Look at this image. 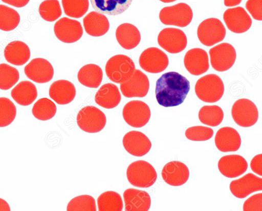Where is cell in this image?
<instances>
[{"instance_id":"27","label":"cell","mask_w":262,"mask_h":211,"mask_svg":"<svg viewBox=\"0 0 262 211\" xmlns=\"http://www.w3.org/2000/svg\"><path fill=\"white\" fill-rule=\"evenodd\" d=\"M29 47L21 41H13L8 44L4 50V56L6 60L16 66H22L26 63L30 57Z\"/></svg>"},{"instance_id":"7","label":"cell","mask_w":262,"mask_h":211,"mask_svg":"<svg viewBox=\"0 0 262 211\" xmlns=\"http://www.w3.org/2000/svg\"><path fill=\"white\" fill-rule=\"evenodd\" d=\"M226 33L223 24L216 18L205 19L199 25L197 30L199 40L206 46H212L222 41Z\"/></svg>"},{"instance_id":"2","label":"cell","mask_w":262,"mask_h":211,"mask_svg":"<svg viewBox=\"0 0 262 211\" xmlns=\"http://www.w3.org/2000/svg\"><path fill=\"white\" fill-rule=\"evenodd\" d=\"M195 92L198 97L206 102L219 101L224 93V85L217 75L210 74L201 77L195 85Z\"/></svg>"},{"instance_id":"20","label":"cell","mask_w":262,"mask_h":211,"mask_svg":"<svg viewBox=\"0 0 262 211\" xmlns=\"http://www.w3.org/2000/svg\"><path fill=\"white\" fill-rule=\"evenodd\" d=\"M164 181L171 186H180L185 183L189 177L188 167L179 161H170L165 165L162 171Z\"/></svg>"},{"instance_id":"39","label":"cell","mask_w":262,"mask_h":211,"mask_svg":"<svg viewBox=\"0 0 262 211\" xmlns=\"http://www.w3.org/2000/svg\"><path fill=\"white\" fill-rule=\"evenodd\" d=\"M16 115L14 104L8 98L0 97V127L10 124Z\"/></svg>"},{"instance_id":"38","label":"cell","mask_w":262,"mask_h":211,"mask_svg":"<svg viewBox=\"0 0 262 211\" xmlns=\"http://www.w3.org/2000/svg\"><path fill=\"white\" fill-rule=\"evenodd\" d=\"M39 13L40 16L48 22H53L62 14L61 9L58 0H45L39 5Z\"/></svg>"},{"instance_id":"24","label":"cell","mask_w":262,"mask_h":211,"mask_svg":"<svg viewBox=\"0 0 262 211\" xmlns=\"http://www.w3.org/2000/svg\"><path fill=\"white\" fill-rule=\"evenodd\" d=\"M49 93L50 97L57 103L66 104L74 99L76 89L71 82L67 80H58L51 84Z\"/></svg>"},{"instance_id":"25","label":"cell","mask_w":262,"mask_h":211,"mask_svg":"<svg viewBox=\"0 0 262 211\" xmlns=\"http://www.w3.org/2000/svg\"><path fill=\"white\" fill-rule=\"evenodd\" d=\"M85 32L90 35L99 37L109 30L110 23L106 16L96 11H92L83 19Z\"/></svg>"},{"instance_id":"34","label":"cell","mask_w":262,"mask_h":211,"mask_svg":"<svg viewBox=\"0 0 262 211\" xmlns=\"http://www.w3.org/2000/svg\"><path fill=\"white\" fill-rule=\"evenodd\" d=\"M56 110V106L52 100L47 98H42L35 103L32 112L36 118L47 120L55 116Z\"/></svg>"},{"instance_id":"21","label":"cell","mask_w":262,"mask_h":211,"mask_svg":"<svg viewBox=\"0 0 262 211\" xmlns=\"http://www.w3.org/2000/svg\"><path fill=\"white\" fill-rule=\"evenodd\" d=\"M218 168L222 174L228 178H235L243 174L247 170L246 159L238 155L222 157L219 161Z\"/></svg>"},{"instance_id":"1","label":"cell","mask_w":262,"mask_h":211,"mask_svg":"<svg viewBox=\"0 0 262 211\" xmlns=\"http://www.w3.org/2000/svg\"><path fill=\"white\" fill-rule=\"evenodd\" d=\"M190 88L189 81L181 74L173 71L165 73L156 81L157 101L164 107L179 106L184 101Z\"/></svg>"},{"instance_id":"9","label":"cell","mask_w":262,"mask_h":211,"mask_svg":"<svg viewBox=\"0 0 262 211\" xmlns=\"http://www.w3.org/2000/svg\"><path fill=\"white\" fill-rule=\"evenodd\" d=\"M209 54L212 68L219 72L226 71L231 68L236 58L234 48L227 43L220 44L211 48Z\"/></svg>"},{"instance_id":"28","label":"cell","mask_w":262,"mask_h":211,"mask_svg":"<svg viewBox=\"0 0 262 211\" xmlns=\"http://www.w3.org/2000/svg\"><path fill=\"white\" fill-rule=\"evenodd\" d=\"M121 99V94L118 87L111 83L102 85L95 96L96 103L105 109L115 108L120 103Z\"/></svg>"},{"instance_id":"46","label":"cell","mask_w":262,"mask_h":211,"mask_svg":"<svg viewBox=\"0 0 262 211\" xmlns=\"http://www.w3.org/2000/svg\"><path fill=\"white\" fill-rule=\"evenodd\" d=\"M242 0H224V5L227 7H233L239 4Z\"/></svg>"},{"instance_id":"5","label":"cell","mask_w":262,"mask_h":211,"mask_svg":"<svg viewBox=\"0 0 262 211\" xmlns=\"http://www.w3.org/2000/svg\"><path fill=\"white\" fill-rule=\"evenodd\" d=\"M193 17L191 7L184 3H178L162 8L159 13V19L164 25L180 27L188 26Z\"/></svg>"},{"instance_id":"12","label":"cell","mask_w":262,"mask_h":211,"mask_svg":"<svg viewBox=\"0 0 262 211\" xmlns=\"http://www.w3.org/2000/svg\"><path fill=\"white\" fill-rule=\"evenodd\" d=\"M141 68L151 73H158L163 71L168 65L167 55L161 50L156 47L145 49L140 55L139 60Z\"/></svg>"},{"instance_id":"19","label":"cell","mask_w":262,"mask_h":211,"mask_svg":"<svg viewBox=\"0 0 262 211\" xmlns=\"http://www.w3.org/2000/svg\"><path fill=\"white\" fill-rule=\"evenodd\" d=\"M184 64L187 70L193 75H201L209 68L207 53L201 48L188 50L184 56Z\"/></svg>"},{"instance_id":"40","label":"cell","mask_w":262,"mask_h":211,"mask_svg":"<svg viewBox=\"0 0 262 211\" xmlns=\"http://www.w3.org/2000/svg\"><path fill=\"white\" fill-rule=\"evenodd\" d=\"M67 210L95 211L96 207L95 199L87 195L76 197L69 202Z\"/></svg>"},{"instance_id":"14","label":"cell","mask_w":262,"mask_h":211,"mask_svg":"<svg viewBox=\"0 0 262 211\" xmlns=\"http://www.w3.org/2000/svg\"><path fill=\"white\" fill-rule=\"evenodd\" d=\"M54 31L59 40L69 44L78 41L83 34L80 23L66 17L60 18L55 24Z\"/></svg>"},{"instance_id":"30","label":"cell","mask_w":262,"mask_h":211,"mask_svg":"<svg viewBox=\"0 0 262 211\" xmlns=\"http://www.w3.org/2000/svg\"><path fill=\"white\" fill-rule=\"evenodd\" d=\"M11 95L19 104H31L37 97V91L34 84L29 81H22L11 91Z\"/></svg>"},{"instance_id":"47","label":"cell","mask_w":262,"mask_h":211,"mask_svg":"<svg viewBox=\"0 0 262 211\" xmlns=\"http://www.w3.org/2000/svg\"><path fill=\"white\" fill-rule=\"evenodd\" d=\"M0 210H10V207L8 203L1 198H0Z\"/></svg>"},{"instance_id":"15","label":"cell","mask_w":262,"mask_h":211,"mask_svg":"<svg viewBox=\"0 0 262 211\" xmlns=\"http://www.w3.org/2000/svg\"><path fill=\"white\" fill-rule=\"evenodd\" d=\"M223 18L227 28L235 33H244L252 25L251 18L241 7L227 9L224 13Z\"/></svg>"},{"instance_id":"8","label":"cell","mask_w":262,"mask_h":211,"mask_svg":"<svg viewBox=\"0 0 262 211\" xmlns=\"http://www.w3.org/2000/svg\"><path fill=\"white\" fill-rule=\"evenodd\" d=\"M231 114L233 120L238 125L250 127L257 122L258 111L251 100L242 98L236 100L233 104Z\"/></svg>"},{"instance_id":"3","label":"cell","mask_w":262,"mask_h":211,"mask_svg":"<svg viewBox=\"0 0 262 211\" xmlns=\"http://www.w3.org/2000/svg\"><path fill=\"white\" fill-rule=\"evenodd\" d=\"M126 176L133 186L147 188L152 186L157 178V174L151 164L144 160L132 163L127 167Z\"/></svg>"},{"instance_id":"41","label":"cell","mask_w":262,"mask_h":211,"mask_svg":"<svg viewBox=\"0 0 262 211\" xmlns=\"http://www.w3.org/2000/svg\"><path fill=\"white\" fill-rule=\"evenodd\" d=\"M212 129L204 126H194L187 129L185 131V136L187 139L192 141H201L210 139L213 135Z\"/></svg>"},{"instance_id":"16","label":"cell","mask_w":262,"mask_h":211,"mask_svg":"<svg viewBox=\"0 0 262 211\" xmlns=\"http://www.w3.org/2000/svg\"><path fill=\"white\" fill-rule=\"evenodd\" d=\"M26 75L31 80L39 83L50 81L54 75L51 63L42 58L33 59L24 69Z\"/></svg>"},{"instance_id":"31","label":"cell","mask_w":262,"mask_h":211,"mask_svg":"<svg viewBox=\"0 0 262 211\" xmlns=\"http://www.w3.org/2000/svg\"><path fill=\"white\" fill-rule=\"evenodd\" d=\"M77 78L82 85L89 88H97L102 80L103 72L99 66L88 64L79 70Z\"/></svg>"},{"instance_id":"36","label":"cell","mask_w":262,"mask_h":211,"mask_svg":"<svg viewBox=\"0 0 262 211\" xmlns=\"http://www.w3.org/2000/svg\"><path fill=\"white\" fill-rule=\"evenodd\" d=\"M61 2L65 14L76 18L83 16L89 7V0H62Z\"/></svg>"},{"instance_id":"44","label":"cell","mask_w":262,"mask_h":211,"mask_svg":"<svg viewBox=\"0 0 262 211\" xmlns=\"http://www.w3.org/2000/svg\"><path fill=\"white\" fill-rule=\"evenodd\" d=\"M262 154L255 156L251 160L250 166L252 170L256 174L262 175Z\"/></svg>"},{"instance_id":"42","label":"cell","mask_w":262,"mask_h":211,"mask_svg":"<svg viewBox=\"0 0 262 211\" xmlns=\"http://www.w3.org/2000/svg\"><path fill=\"white\" fill-rule=\"evenodd\" d=\"M244 211H261L262 194H257L249 198L244 203Z\"/></svg>"},{"instance_id":"37","label":"cell","mask_w":262,"mask_h":211,"mask_svg":"<svg viewBox=\"0 0 262 211\" xmlns=\"http://www.w3.org/2000/svg\"><path fill=\"white\" fill-rule=\"evenodd\" d=\"M18 71L6 64H0V89L7 90L19 80Z\"/></svg>"},{"instance_id":"48","label":"cell","mask_w":262,"mask_h":211,"mask_svg":"<svg viewBox=\"0 0 262 211\" xmlns=\"http://www.w3.org/2000/svg\"><path fill=\"white\" fill-rule=\"evenodd\" d=\"M162 2L165 3H171L173 2L176 1V0H160Z\"/></svg>"},{"instance_id":"32","label":"cell","mask_w":262,"mask_h":211,"mask_svg":"<svg viewBox=\"0 0 262 211\" xmlns=\"http://www.w3.org/2000/svg\"><path fill=\"white\" fill-rule=\"evenodd\" d=\"M97 205L99 211H121L123 208L121 196L113 191L101 194L97 199Z\"/></svg>"},{"instance_id":"13","label":"cell","mask_w":262,"mask_h":211,"mask_svg":"<svg viewBox=\"0 0 262 211\" xmlns=\"http://www.w3.org/2000/svg\"><path fill=\"white\" fill-rule=\"evenodd\" d=\"M149 89L148 78L140 70H135L131 77L120 85L122 94L128 98L145 97Z\"/></svg>"},{"instance_id":"22","label":"cell","mask_w":262,"mask_h":211,"mask_svg":"<svg viewBox=\"0 0 262 211\" xmlns=\"http://www.w3.org/2000/svg\"><path fill=\"white\" fill-rule=\"evenodd\" d=\"M215 144L223 152L237 151L241 144V138L237 131L231 127H224L218 130L215 137Z\"/></svg>"},{"instance_id":"35","label":"cell","mask_w":262,"mask_h":211,"mask_svg":"<svg viewBox=\"0 0 262 211\" xmlns=\"http://www.w3.org/2000/svg\"><path fill=\"white\" fill-rule=\"evenodd\" d=\"M20 22V16L14 9L0 5V30L10 31L15 29Z\"/></svg>"},{"instance_id":"10","label":"cell","mask_w":262,"mask_h":211,"mask_svg":"<svg viewBox=\"0 0 262 211\" xmlns=\"http://www.w3.org/2000/svg\"><path fill=\"white\" fill-rule=\"evenodd\" d=\"M148 106L140 100H132L124 107L122 115L125 122L134 128H141L147 124L150 118Z\"/></svg>"},{"instance_id":"45","label":"cell","mask_w":262,"mask_h":211,"mask_svg":"<svg viewBox=\"0 0 262 211\" xmlns=\"http://www.w3.org/2000/svg\"><path fill=\"white\" fill-rule=\"evenodd\" d=\"M2 1L14 7L20 8L27 5L30 0H2Z\"/></svg>"},{"instance_id":"26","label":"cell","mask_w":262,"mask_h":211,"mask_svg":"<svg viewBox=\"0 0 262 211\" xmlns=\"http://www.w3.org/2000/svg\"><path fill=\"white\" fill-rule=\"evenodd\" d=\"M116 37L119 45L126 50L135 48L141 40L140 32L138 29L129 23L119 25L116 31Z\"/></svg>"},{"instance_id":"17","label":"cell","mask_w":262,"mask_h":211,"mask_svg":"<svg viewBox=\"0 0 262 211\" xmlns=\"http://www.w3.org/2000/svg\"><path fill=\"white\" fill-rule=\"evenodd\" d=\"M122 142L128 153L137 157L146 154L151 147L149 138L143 133L137 131L127 133L123 138Z\"/></svg>"},{"instance_id":"29","label":"cell","mask_w":262,"mask_h":211,"mask_svg":"<svg viewBox=\"0 0 262 211\" xmlns=\"http://www.w3.org/2000/svg\"><path fill=\"white\" fill-rule=\"evenodd\" d=\"M92 7L99 13L117 15L126 11L133 0H90Z\"/></svg>"},{"instance_id":"23","label":"cell","mask_w":262,"mask_h":211,"mask_svg":"<svg viewBox=\"0 0 262 211\" xmlns=\"http://www.w3.org/2000/svg\"><path fill=\"white\" fill-rule=\"evenodd\" d=\"M126 211H147L151 205L149 194L144 191L128 188L123 193Z\"/></svg>"},{"instance_id":"18","label":"cell","mask_w":262,"mask_h":211,"mask_svg":"<svg viewBox=\"0 0 262 211\" xmlns=\"http://www.w3.org/2000/svg\"><path fill=\"white\" fill-rule=\"evenodd\" d=\"M230 189L236 198H244L250 194L262 190V178L252 173L231 182Z\"/></svg>"},{"instance_id":"11","label":"cell","mask_w":262,"mask_h":211,"mask_svg":"<svg viewBox=\"0 0 262 211\" xmlns=\"http://www.w3.org/2000/svg\"><path fill=\"white\" fill-rule=\"evenodd\" d=\"M158 43L168 52L176 54L186 48L187 38L182 30L174 28H166L159 33Z\"/></svg>"},{"instance_id":"43","label":"cell","mask_w":262,"mask_h":211,"mask_svg":"<svg viewBox=\"0 0 262 211\" xmlns=\"http://www.w3.org/2000/svg\"><path fill=\"white\" fill-rule=\"evenodd\" d=\"M246 7L253 18L262 20V0H248Z\"/></svg>"},{"instance_id":"6","label":"cell","mask_w":262,"mask_h":211,"mask_svg":"<svg viewBox=\"0 0 262 211\" xmlns=\"http://www.w3.org/2000/svg\"><path fill=\"white\" fill-rule=\"evenodd\" d=\"M106 118L103 112L94 106L82 108L77 116L78 126L84 132L95 133L101 131L105 126Z\"/></svg>"},{"instance_id":"33","label":"cell","mask_w":262,"mask_h":211,"mask_svg":"<svg viewBox=\"0 0 262 211\" xmlns=\"http://www.w3.org/2000/svg\"><path fill=\"white\" fill-rule=\"evenodd\" d=\"M198 116L200 121L203 124L216 126L223 121L224 112L217 106H205L200 110Z\"/></svg>"},{"instance_id":"4","label":"cell","mask_w":262,"mask_h":211,"mask_svg":"<svg viewBox=\"0 0 262 211\" xmlns=\"http://www.w3.org/2000/svg\"><path fill=\"white\" fill-rule=\"evenodd\" d=\"M135 70L133 60L128 56L118 54L110 58L105 65V73L113 82L121 83L133 75Z\"/></svg>"}]
</instances>
